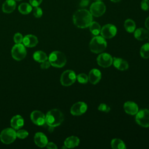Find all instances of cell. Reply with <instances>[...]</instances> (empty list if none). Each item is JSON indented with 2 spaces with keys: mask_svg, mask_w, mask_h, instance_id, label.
I'll list each match as a JSON object with an SVG mask.
<instances>
[{
  "mask_svg": "<svg viewBox=\"0 0 149 149\" xmlns=\"http://www.w3.org/2000/svg\"><path fill=\"white\" fill-rule=\"evenodd\" d=\"M29 135V133L25 130H19L16 132V136L19 139H25Z\"/></svg>",
  "mask_w": 149,
  "mask_h": 149,
  "instance_id": "4dcf8cb0",
  "label": "cell"
},
{
  "mask_svg": "<svg viewBox=\"0 0 149 149\" xmlns=\"http://www.w3.org/2000/svg\"><path fill=\"white\" fill-rule=\"evenodd\" d=\"M17 137L16 132L13 128H6L3 129L0 134L1 141L6 144L13 143Z\"/></svg>",
  "mask_w": 149,
  "mask_h": 149,
  "instance_id": "5b68a950",
  "label": "cell"
},
{
  "mask_svg": "<svg viewBox=\"0 0 149 149\" xmlns=\"http://www.w3.org/2000/svg\"><path fill=\"white\" fill-rule=\"evenodd\" d=\"M106 6L101 1H97L93 2L90 7V12L91 15L95 17L102 16L105 12Z\"/></svg>",
  "mask_w": 149,
  "mask_h": 149,
  "instance_id": "52a82bcc",
  "label": "cell"
},
{
  "mask_svg": "<svg viewBox=\"0 0 149 149\" xmlns=\"http://www.w3.org/2000/svg\"><path fill=\"white\" fill-rule=\"evenodd\" d=\"M15 1H20L22 0H15Z\"/></svg>",
  "mask_w": 149,
  "mask_h": 149,
  "instance_id": "60d3db41",
  "label": "cell"
},
{
  "mask_svg": "<svg viewBox=\"0 0 149 149\" xmlns=\"http://www.w3.org/2000/svg\"><path fill=\"white\" fill-rule=\"evenodd\" d=\"M148 40H149V38H148Z\"/></svg>",
  "mask_w": 149,
  "mask_h": 149,
  "instance_id": "7bdbcfd3",
  "label": "cell"
},
{
  "mask_svg": "<svg viewBox=\"0 0 149 149\" xmlns=\"http://www.w3.org/2000/svg\"><path fill=\"white\" fill-rule=\"evenodd\" d=\"M88 27L91 33L95 36H97L98 34H99L101 31V26L99 23L96 22H92Z\"/></svg>",
  "mask_w": 149,
  "mask_h": 149,
  "instance_id": "4316f807",
  "label": "cell"
},
{
  "mask_svg": "<svg viewBox=\"0 0 149 149\" xmlns=\"http://www.w3.org/2000/svg\"><path fill=\"white\" fill-rule=\"evenodd\" d=\"M111 1L113 2H119L120 0H111Z\"/></svg>",
  "mask_w": 149,
  "mask_h": 149,
  "instance_id": "ab89813d",
  "label": "cell"
},
{
  "mask_svg": "<svg viewBox=\"0 0 149 149\" xmlns=\"http://www.w3.org/2000/svg\"><path fill=\"white\" fill-rule=\"evenodd\" d=\"M34 142L40 147H45L48 143L47 136L42 132H37L34 136Z\"/></svg>",
  "mask_w": 149,
  "mask_h": 149,
  "instance_id": "9a60e30c",
  "label": "cell"
},
{
  "mask_svg": "<svg viewBox=\"0 0 149 149\" xmlns=\"http://www.w3.org/2000/svg\"><path fill=\"white\" fill-rule=\"evenodd\" d=\"M34 59L38 62H42L48 59L47 54L42 51H36L33 54Z\"/></svg>",
  "mask_w": 149,
  "mask_h": 149,
  "instance_id": "603a6c76",
  "label": "cell"
},
{
  "mask_svg": "<svg viewBox=\"0 0 149 149\" xmlns=\"http://www.w3.org/2000/svg\"><path fill=\"white\" fill-rule=\"evenodd\" d=\"M87 105L84 102H77L73 104L70 108V113L74 116L83 114L87 111Z\"/></svg>",
  "mask_w": 149,
  "mask_h": 149,
  "instance_id": "7c38bea8",
  "label": "cell"
},
{
  "mask_svg": "<svg viewBox=\"0 0 149 149\" xmlns=\"http://www.w3.org/2000/svg\"><path fill=\"white\" fill-rule=\"evenodd\" d=\"M95 1H102V0H95Z\"/></svg>",
  "mask_w": 149,
  "mask_h": 149,
  "instance_id": "b9f144b4",
  "label": "cell"
},
{
  "mask_svg": "<svg viewBox=\"0 0 149 149\" xmlns=\"http://www.w3.org/2000/svg\"><path fill=\"white\" fill-rule=\"evenodd\" d=\"M124 27L125 30L127 32L133 33L134 31L136 29V24L133 20L130 19H128L125 21Z\"/></svg>",
  "mask_w": 149,
  "mask_h": 149,
  "instance_id": "d4e9b609",
  "label": "cell"
},
{
  "mask_svg": "<svg viewBox=\"0 0 149 149\" xmlns=\"http://www.w3.org/2000/svg\"><path fill=\"white\" fill-rule=\"evenodd\" d=\"M10 125L14 129L19 130L24 125V119L20 115H15L10 120Z\"/></svg>",
  "mask_w": 149,
  "mask_h": 149,
  "instance_id": "d6986e66",
  "label": "cell"
},
{
  "mask_svg": "<svg viewBox=\"0 0 149 149\" xmlns=\"http://www.w3.org/2000/svg\"><path fill=\"white\" fill-rule=\"evenodd\" d=\"M73 21L74 25L77 27L86 28L93 22V15L90 11L86 9H79L73 14Z\"/></svg>",
  "mask_w": 149,
  "mask_h": 149,
  "instance_id": "6da1fadb",
  "label": "cell"
},
{
  "mask_svg": "<svg viewBox=\"0 0 149 149\" xmlns=\"http://www.w3.org/2000/svg\"><path fill=\"white\" fill-rule=\"evenodd\" d=\"M123 108L126 113L134 115H136L139 111L138 105L133 101H127L124 104Z\"/></svg>",
  "mask_w": 149,
  "mask_h": 149,
  "instance_id": "5bb4252c",
  "label": "cell"
},
{
  "mask_svg": "<svg viewBox=\"0 0 149 149\" xmlns=\"http://www.w3.org/2000/svg\"><path fill=\"white\" fill-rule=\"evenodd\" d=\"M16 3L15 0H6L2 4V9L4 13H12L16 8Z\"/></svg>",
  "mask_w": 149,
  "mask_h": 149,
  "instance_id": "ac0fdd59",
  "label": "cell"
},
{
  "mask_svg": "<svg viewBox=\"0 0 149 149\" xmlns=\"http://www.w3.org/2000/svg\"><path fill=\"white\" fill-rule=\"evenodd\" d=\"M42 0H29L30 4L32 6H38L42 2Z\"/></svg>",
  "mask_w": 149,
  "mask_h": 149,
  "instance_id": "e575fe53",
  "label": "cell"
},
{
  "mask_svg": "<svg viewBox=\"0 0 149 149\" xmlns=\"http://www.w3.org/2000/svg\"><path fill=\"white\" fill-rule=\"evenodd\" d=\"M117 32L115 26L112 24H107L104 26L101 29V36L104 38H111L113 37Z\"/></svg>",
  "mask_w": 149,
  "mask_h": 149,
  "instance_id": "30bf717a",
  "label": "cell"
},
{
  "mask_svg": "<svg viewBox=\"0 0 149 149\" xmlns=\"http://www.w3.org/2000/svg\"><path fill=\"white\" fill-rule=\"evenodd\" d=\"M98 109L100 111H102V112H108L110 111L111 108L107 104L102 103V104H101L98 106Z\"/></svg>",
  "mask_w": 149,
  "mask_h": 149,
  "instance_id": "d6a6232c",
  "label": "cell"
},
{
  "mask_svg": "<svg viewBox=\"0 0 149 149\" xmlns=\"http://www.w3.org/2000/svg\"><path fill=\"white\" fill-rule=\"evenodd\" d=\"M48 60L51 65L56 68H62L66 63V58L65 54L58 51L51 52L49 54Z\"/></svg>",
  "mask_w": 149,
  "mask_h": 149,
  "instance_id": "277c9868",
  "label": "cell"
},
{
  "mask_svg": "<svg viewBox=\"0 0 149 149\" xmlns=\"http://www.w3.org/2000/svg\"><path fill=\"white\" fill-rule=\"evenodd\" d=\"M51 64H50V62H49V61H48L47 60V61H45L42 62H41V68L42 69H48L49 66H50Z\"/></svg>",
  "mask_w": 149,
  "mask_h": 149,
  "instance_id": "d590c367",
  "label": "cell"
},
{
  "mask_svg": "<svg viewBox=\"0 0 149 149\" xmlns=\"http://www.w3.org/2000/svg\"><path fill=\"white\" fill-rule=\"evenodd\" d=\"M32 6L28 3H22L19 5L18 10L22 14L27 15L32 11Z\"/></svg>",
  "mask_w": 149,
  "mask_h": 149,
  "instance_id": "cb8c5ba5",
  "label": "cell"
},
{
  "mask_svg": "<svg viewBox=\"0 0 149 149\" xmlns=\"http://www.w3.org/2000/svg\"><path fill=\"white\" fill-rule=\"evenodd\" d=\"M97 61L100 66L103 68H107L112 64L113 58L109 54L102 53L98 56Z\"/></svg>",
  "mask_w": 149,
  "mask_h": 149,
  "instance_id": "8fae6325",
  "label": "cell"
},
{
  "mask_svg": "<svg viewBox=\"0 0 149 149\" xmlns=\"http://www.w3.org/2000/svg\"><path fill=\"white\" fill-rule=\"evenodd\" d=\"M88 80L93 84H95L99 82L101 78V73L97 69H93L88 74Z\"/></svg>",
  "mask_w": 149,
  "mask_h": 149,
  "instance_id": "e0dca14e",
  "label": "cell"
},
{
  "mask_svg": "<svg viewBox=\"0 0 149 149\" xmlns=\"http://www.w3.org/2000/svg\"><path fill=\"white\" fill-rule=\"evenodd\" d=\"M112 63L116 68L120 70H125L129 68L128 63L122 58H113Z\"/></svg>",
  "mask_w": 149,
  "mask_h": 149,
  "instance_id": "ffe728a7",
  "label": "cell"
},
{
  "mask_svg": "<svg viewBox=\"0 0 149 149\" xmlns=\"http://www.w3.org/2000/svg\"><path fill=\"white\" fill-rule=\"evenodd\" d=\"M23 37L22 35L19 33H17L14 35L13 40L16 44H21L23 42Z\"/></svg>",
  "mask_w": 149,
  "mask_h": 149,
  "instance_id": "1f68e13d",
  "label": "cell"
},
{
  "mask_svg": "<svg viewBox=\"0 0 149 149\" xmlns=\"http://www.w3.org/2000/svg\"><path fill=\"white\" fill-rule=\"evenodd\" d=\"M11 54L13 58L16 61H19L23 59L27 54L25 46L22 43L16 44L12 49Z\"/></svg>",
  "mask_w": 149,
  "mask_h": 149,
  "instance_id": "8992f818",
  "label": "cell"
},
{
  "mask_svg": "<svg viewBox=\"0 0 149 149\" xmlns=\"http://www.w3.org/2000/svg\"><path fill=\"white\" fill-rule=\"evenodd\" d=\"M140 6L143 10H148L149 9V0H143L141 2Z\"/></svg>",
  "mask_w": 149,
  "mask_h": 149,
  "instance_id": "836d02e7",
  "label": "cell"
},
{
  "mask_svg": "<svg viewBox=\"0 0 149 149\" xmlns=\"http://www.w3.org/2000/svg\"><path fill=\"white\" fill-rule=\"evenodd\" d=\"M107 45V42L103 37L96 36L91 39L89 48L91 52L98 54L103 52L106 49Z\"/></svg>",
  "mask_w": 149,
  "mask_h": 149,
  "instance_id": "3957f363",
  "label": "cell"
},
{
  "mask_svg": "<svg viewBox=\"0 0 149 149\" xmlns=\"http://www.w3.org/2000/svg\"><path fill=\"white\" fill-rule=\"evenodd\" d=\"M111 146L114 149H125L126 147L124 142L119 139H113L111 141Z\"/></svg>",
  "mask_w": 149,
  "mask_h": 149,
  "instance_id": "484cf974",
  "label": "cell"
},
{
  "mask_svg": "<svg viewBox=\"0 0 149 149\" xmlns=\"http://www.w3.org/2000/svg\"><path fill=\"white\" fill-rule=\"evenodd\" d=\"M33 13L34 16L37 18H40L42 15V10L41 8L38 6H35L33 9Z\"/></svg>",
  "mask_w": 149,
  "mask_h": 149,
  "instance_id": "f546056e",
  "label": "cell"
},
{
  "mask_svg": "<svg viewBox=\"0 0 149 149\" xmlns=\"http://www.w3.org/2000/svg\"><path fill=\"white\" fill-rule=\"evenodd\" d=\"M145 26H146V27L149 30V16L146 19Z\"/></svg>",
  "mask_w": 149,
  "mask_h": 149,
  "instance_id": "f35d334b",
  "label": "cell"
},
{
  "mask_svg": "<svg viewBox=\"0 0 149 149\" xmlns=\"http://www.w3.org/2000/svg\"><path fill=\"white\" fill-rule=\"evenodd\" d=\"M78 81L82 84H86L88 80V76L85 73H80L76 76Z\"/></svg>",
  "mask_w": 149,
  "mask_h": 149,
  "instance_id": "f1b7e54d",
  "label": "cell"
},
{
  "mask_svg": "<svg viewBox=\"0 0 149 149\" xmlns=\"http://www.w3.org/2000/svg\"><path fill=\"white\" fill-rule=\"evenodd\" d=\"M46 147L47 148H49V149H56L57 148V146H56V144L52 142L48 143Z\"/></svg>",
  "mask_w": 149,
  "mask_h": 149,
  "instance_id": "8d00e7d4",
  "label": "cell"
},
{
  "mask_svg": "<svg viewBox=\"0 0 149 149\" xmlns=\"http://www.w3.org/2000/svg\"><path fill=\"white\" fill-rule=\"evenodd\" d=\"M89 3V0H81L80 2V6L84 7L86 6H87Z\"/></svg>",
  "mask_w": 149,
  "mask_h": 149,
  "instance_id": "74e56055",
  "label": "cell"
},
{
  "mask_svg": "<svg viewBox=\"0 0 149 149\" xmlns=\"http://www.w3.org/2000/svg\"><path fill=\"white\" fill-rule=\"evenodd\" d=\"M23 45L27 47H34L38 44L37 37L32 34L26 35L23 37Z\"/></svg>",
  "mask_w": 149,
  "mask_h": 149,
  "instance_id": "2e32d148",
  "label": "cell"
},
{
  "mask_svg": "<svg viewBox=\"0 0 149 149\" xmlns=\"http://www.w3.org/2000/svg\"><path fill=\"white\" fill-rule=\"evenodd\" d=\"M80 140L76 136H70L66 139L64 141V146L67 148H73L77 146L79 144Z\"/></svg>",
  "mask_w": 149,
  "mask_h": 149,
  "instance_id": "7402d4cb",
  "label": "cell"
},
{
  "mask_svg": "<svg viewBox=\"0 0 149 149\" xmlns=\"http://www.w3.org/2000/svg\"><path fill=\"white\" fill-rule=\"evenodd\" d=\"M136 121L142 127H149V110L143 109L138 111L136 116Z\"/></svg>",
  "mask_w": 149,
  "mask_h": 149,
  "instance_id": "9c48e42d",
  "label": "cell"
},
{
  "mask_svg": "<svg viewBox=\"0 0 149 149\" xmlns=\"http://www.w3.org/2000/svg\"><path fill=\"white\" fill-rule=\"evenodd\" d=\"M140 55L143 58H149V43L144 44L140 49Z\"/></svg>",
  "mask_w": 149,
  "mask_h": 149,
  "instance_id": "83f0119b",
  "label": "cell"
},
{
  "mask_svg": "<svg viewBox=\"0 0 149 149\" xmlns=\"http://www.w3.org/2000/svg\"><path fill=\"white\" fill-rule=\"evenodd\" d=\"M31 121L38 126H42L45 123V116L40 111H34L30 115Z\"/></svg>",
  "mask_w": 149,
  "mask_h": 149,
  "instance_id": "4fadbf2b",
  "label": "cell"
},
{
  "mask_svg": "<svg viewBox=\"0 0 149 149\" xmlns=\"http://www.w3.org/2000/svg\"><path fill=\"white\" fill-rule=\"evenodd\" d=\"M134 36L137 40L142 41L148 38L149 32L148 30H147L145 29L139 28L135 30Z\"/></svg>",
  "mask_w": 149,
  "mask_h": 149,
  "instance_id": "44dd1931",
  "label": "cell"
},
{
  "mask_svg": "<svg viewBox=\"0 0 149 149\" xmlns=\"http://www.w3.org/2000/svg\"><path fill=\"white\" fill-rule=\"evenodd\" d=\"M63 115L58 109H53L48 112L45 116V123L52 127L59 126L63 120Z\"/></svg>",
  "mask_w": 149,
  "mask_h": 149,
  "instance_id": "7a4b0ae2",
  "label": "cell"
},
{
  "mask_svg": "<svg viewBox=\"0 0 149 149\" xmlns=\"http://www.w3.org/2000/svg\"><path fill=\"white\" fill-rule=\"evenodd\" d=\"M76 80L75 73L71 70H67L63 72L61 76V83L63 86H69L73 84Z\"/></svg>",
  "mask_w": 149,
  "mask_h": 149,
  "instance_id": "ba28073f",
  "label": "cell"
}]
</instances>
